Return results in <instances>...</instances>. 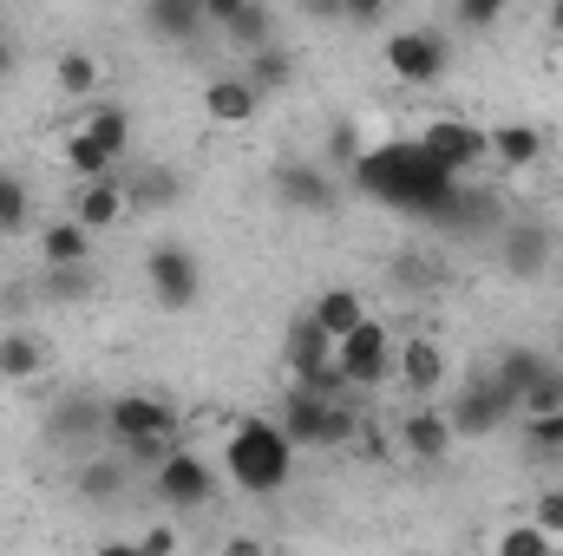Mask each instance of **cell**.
Masks as SVG:
<instances>
[{
	"instance_id": "1",
	"label": "cell",
	"mask_w": 563,
	"mask_h": 556,
	"mask_svg": "<svg viewBox=\"0 0 563 556\" xmlns=\"http://www.w3.org/2000/svg\"><path fill=\"white\" fill-rule=\"evenodd\" d=\"M354 184L374 203H394V210H445L452 203V170H439L413 138L367 144L361 164H354Z\"/></svg>"
},
{
	"instance_id": "2",
	"label": "cell",
	"mask_w": 563,
	"mask_h": 556,
	"mask_svg": "<svg viewBox=\"0 0 563 556\" xmlns=\"http://www.w3.org/2000/svg\"><path fill=\"white\" fill-rule=\"evenodd\" d=\"M223 478L243 498H276L282 485L295 478V445L276 419H236L223 438Z\"/></svg>"
},
{
	"instance_id": "3",
	"label": "cell",
	"mask_w": 563,
	"mask_h": 556,
	"mask_svg": "<svg viewBox=\"0 0 563 556\" xmlns=\"http://www.w3.org/2000/svg\"><path fill=\"white\" fill-rule=\"evenodd\" d=\"M276 425L288 432L295 452H341V445H354L367 432V419L354 413L347 400H321V393H301V387L282 393Z\"/></svg>"
},
{
	"instance_id": "4",
	"label": "cell",
	"mask_w": 563,
	"mask_h": 556,
	"mask_svg": "<svg viewBox=\"0 0 563 556\" xmlns=\"http://www.w3.org/2000/svg\"><path fill=\"white\" fill-rule=\"evenodd\" d=\"M106 432L125 445V458H139V465H164L170 458V432H177V413L157 400V393H119V400H106Z\"/></svg>"
},
{
	"instance_id": "5",
	"label": "cell",
	"mask_w": 563,
	"mask_h": 556,
	"mask_svg": "<svg viewBox=\"0 0 563 556\" xmlns=\"http://www.w3.org/2000/svg\"><path fill=\"white\" fill-rule=\"evenodd\" d=\"M334 374H341L347 393H380V387L400 374V334H394L380 314L361 321L347 341H334Z\"/></svg>"
},
{
	"instance_id": "6",
	"label": "cell",
	"mask_w": 563,
	"mask_h": 556,
	"mask_svg": "<svg viewBox=\"0 0 563 556\" xmlns=\"http://www.w3.org/2000/svg\"><path fill=\"white\" fill-rule=\"evenodd\" d=\"M380 59H387V79H394V86H413V92H420V86H439L445 66H452L445 40H439L432 26H400V33H387Z\"/></svg>"
},
{
	"instance_id": "7",
	"label": "cell",
	"mask_w": 563,
	"mask_h": 556,
	"mask_svg": "<svg viewBox=\"0 0 563 556\" xmlns=\"http://www.w3.org/2000/svg\"><path fill=\"white\" fill-rule=\"evenodd\" d=\"M217 485H223V471L210 465V458H197V452H170L157 471H151V491H157V504L164 511H203V504H217Z\"/></svg>"
},
{
	"instance_id": "8",
	"label": "cell",
	"mask_w": 563,
	"mask_h": 556,
	"mask_svg": "<svg viewBox=\"0 0 563 556\" xmlns=\"http://www.w3.org/2000/svg\"><path fill=\"white\" fill-rule=\"evenodd\" d=\"M144 281H151V294H157L164 314H190L197 294H203V263H197L184 243H157V249L144 256Z\"/></svg>"
},
{
	"instance_id": "9",
	"label": "cell",
	"mask_w": 563,
	"mask_h": 556,
	"mask_svg": "<svg viewBox=\"0 0 563 556\" xmlns=\"http://www.w3.org/2000/svg\"><path fill=\"white\" fill-rule=\"evenodd\" d=\"M413 144H420V151L432 157V164H439V170H452V177L492 157V138H485V125H472V119H432V125H426Z\"/></svg>"
},
{
	"instance_id": "10",
	"label": "cell",
	"mask_w": 563,
	"mask_h": 556,
	"mask_svg": "<svg viewBox=\"0 0 563 556\" xmlns=\"http://www.w3.org/2000/svg\"><path fill=\"white\" fill-rule=\"evenodd\" d=\"M203 20L210 26H223V40L250 59V53H263V46H276V13L269 7H256V0H210L203 7Z\"/></svg>"
},
{
	"instance_id": "11",
	"label": "cell",
	"mask_w": 563,
	"mask_h": 556,
	"mask_svg": "<svg viewBox=\"0 0 563 556\" xmlns=\"http://www.w3.org/2000/svg\"><path fill=\"white\" fill-rule=\"evenodd\" d=\"M518 413V400L498 387V380H472L452 407H445V419H452V432H465V438H478V432H492V425H505V419Z\"/></svg>"
},
{
	"instance_id": "12",
	"label": "cell",
	"mask_w": 563,
	"mask_h": 556,
	"mask_svg": "<svg viewBox=\"0 0 563 556\" xmlns=\"http://www.w3.org/2000/svg\"><path fill=\"white\" fill-rule=\"evenodd\" d=\"M86 236H106V230H119L125 216H132V203H125V177H99V184H79V197H73V210H66Z\"/></svg>"
},
{
	"instance_id": "13",
	"label": "cell",
	"mask_w": 563,
	"mask_h": 556,
	"mask_svg": "<svg viewBox=\"0 0 563 556\" xmlns=\"http://www.w3.org/2000/svg\"><path fill=\"white\" fill-rule=\"evenodd\" d=\"M276 197H282V210L321 216V210L334 203V184H328V170H321V164H301V157H288V164H276Z\"/></svg>"
},
{
	"instance_id": "14",
	"label": "cell",
	"mask_w": 563,
	"mask_h": 556,
	"mask_svg": "<svg viewBox=\"0 0 563 556\" xmlns=\"http://www.w3.org/2000/svg\"><path fill=\"white\" fill-rule=\"evenodd\" d=\"M413 400H432L439 387H445V347L432 341V334H407L400 341V374H394Z\"/></svg>"
},
{
	"instance_id": "15",
	"label": "cell",
	"mask_w": 563,
	"mask_h": 556,
	"mask_svg": "<svg viewBox=\"0 0 563 556\" xmlns=\"http://www.w3.org/2000/svg\"><path fill=\"white\" fill-rule=\"evenodd\" d=\"M177 197H184L177 170H164V164H125V203H132V216H164Z\"/></svg>"
},
{
	"instance_id": "16",
	"label": "cell",
	"mask_w": 563,
	"mask_h": 556,
	"mask_svg": "<svg viewBox=\"0 0 563 556\" xmlns=\"http://www.w3.org/2000/svg\"><path fill=\"white\" fill-rule=\"evenodd\" d=\"M308 321H314L328 341H347L361 321H374V308H367V294H361V288H321V294L308 301Z\"/></svg>"
},
{
	"instance_id": "17",
	"label": "cell",
	"mask_w": 563,
	"mask_h": 556,
	"mask_svg": "<svg viewBox=\"0 0 563 556\" xmlns=\"http://www.w3.org/2000/svg\"><path fill=\"white\" fill-rule=\"evenodd\" d=\"M452 419L439 413V407H413V413L400 419V445H407V458L413 465H439L445 452H452Z\"/></svg>"
},
{
	"instance_id": "18",
	"label": "cell",
	"mask_w": 563,
	"mask_h": 556,
	"mask_svg": "<svg viewBox=\"0 0 563 556\" xmlns=\"http://www.w3.org/2000/svg\"><path fill=\"white\" fill-rule=\"evenodd\" d=\"M203 112H210L217 125H250V119L263 112V92H256L243 73H223V79L203 86Z\"/></svg>"
},
{
	"instance_id": "19",
	"label": "cell",
	"mask_w": 563,
	"mask_h": 556,
	"mask_svg": "<svg viewBox=\"0 0 563 556\" xmlns=\"http://www.w3.org/2000/svg\"><path fill=\"white\" fill-rule=\"evenodd\" d=\"M86 256H92V236H86L73 216H53V223H40V263H46L53 276H73Z\"/></svg>"
},
{
	"instance_id": "20",
	"label": "cell",
	"mask_w": 563,
	"mask_h": 556,
	"mask_svg": "<svg viewBox=\"0 0 563 556\" xmlns=\"http://www.w3.org/2000/svg\"><path fill=\"white\" fill-rule=\"evenodd\" d=\"M79 132L99 144L106 157H125V151H132V112H125L119 99H92L86 119H79Z\"/></svg>"
},
{
	"instance_id": "21",
	"label": "cell",
	"mask_w": 563,
	"mask_h": 556,
	"mask_svg": "<svg viewBox=\"0 0 563 556\" xmlns=\"http://www.w3.org/2000/svg\"><path fill=\"white\" fill-rule=\"evenodd\" d=\"M144 26H151L157 40H197L210 20H203L197 0H151V7H144Z\"/></svg>"
},
{
	"instance_id": "22",
	"label": "cell",
	"mask_w": 563,
	"mask_h": 556,
	"mask_svg": "<svg viewBox=\"0 0 563 556\" xmlns=\"http://www.w3.org/2000/svg\"><path fill=\"white\" fill-rule=\"evenodd\" d=\"M544 374H551V360H544L538 347H505V354H498V367H492V380H498L511 400H525Z\"/></svg>"
},
{
	"instance_id": "23",
	"label": "cell",
	"mask_w": 563,
	"mask_h": 556,
	"mask_svg": "<svg viewBox=\"0 0 563 556\" xmlns=\"http://www.w3.org/2000/svg\"><path fill=\"white\" fill-rule=\"evenodd\" d=\"M485 138H492V157H498L505 170H531V164L544 157V132H538V125H492Z\"/></svg>"
},
{
	"instance_id": "24",
	"label": "cell",
	"mask_w": 563,
	"mask_h": 556,
	"mask_svg": "<svg viewBox=\"0 0 563 556\" xmlns=\"http://www.w3.org/2000/svg\"><path fill=\"white\" fill-rule=\"evenodd\" d=\"M485 551L492 556H558V544H551L531 518H505V524L485 537Z\"/></svg>"
},
{
	"instance_id": "25",
	"label": "cell",
	"mask_w": 563,
	"mask_h": 556,
	"mask_svg": "<svg viewBox=\"0 0 563 556\" xmlns=\"http://www.w3.org/2000/svg\"><path fill=\"white\" fill-rule=\"evenodd\" d=\"M53 79H59V92H66L73 105H92V99H99V59L79 53V46L53 59Z\"/></svg>"
},
{
	"instance_id": "26",
	"label": "cell",
	"mask_w": 563,
	"mask_h": 556,
	"mask_svg": "<svg viewBox=\"0 0 563 556\" xmlns=\"http://www.w3.org/2000/svg\"><path fill=\"white\" fill-rule=\"evenodd\" d=\"M40 367H46V347L26 327H7L0 334V380H33Z\"/></svg>"
},
{
	"instance_id": "27",
	"label": "cell",
	"mask_w": 563,
	"mask_h": 556,
	"mask_svg": "<svg viewBox=\"0 0 563 556\" xmlns=\"http://www.w3.org/2000/svg\"><path fill=\"white\" fill-rule=\"evenodd\" d=\"M33 230V190L20 170H0V236H20Z\"/></svg>"
},
{
	"instance_id": "28",
	"label": "cell",
	"mask_w": 563,
	"mask_h": 556,
	"mask_svg": "<svg viewBox=\"0 0 563 556\" xmlns=\"http://www.w3.org/2000/svg\"><path fill=\"white\" fill-rule=\"evenodd\" d=\"M243 79H250L256 92H282V86L295 79V59H288L282 46H263V53H250V66H243Z\"/></svg>"
},
{
	"instance_id": "29",
	"label": "cell",
	"mask_w": 563,
	"mask_h": 556,
	"mask_svg": "<svg viewBox=\"0 0 563 556\" xmlns=\"http://www.w3.org/2000/svg\"><path fill=\"white\" fill-rule=\"evenodd\" d=\"M79 491H86V498H99V504H106V498H119V491H125V465L92 458V465L79 471Z\"/></svg>"
},
{
	"instance_id": "30",
	"label": "cell",
	"mask_w": 563,
	"mask_h": 556,
	"mask_svg": "<svg viewBox=\"0 0 563 556\" xmlns=\"http://www.w3.org/2000/svg\"><path fill=\"white\" fill-rule=\"evenodd\" d=\"M518 413H525V419L563 413V367H551V374H544V380H538V387H531V393L518 400Z\"/></svg>"
},
{
	"instance_id": "31",
	"label": "cell",
	"mask_w": 563,
	"mask_h": 556,
	"mask_svg": "<svg viewBox=\"0 0 563 556\" xmlns=\"http://www.w3.org/2000/svg\"><path fill=\"white\" fill-rule=\"evenodd\" d=\"M498 20H505V0H452V26H465V33H485Z\"/></svg>"
},
{
	"instance_id": "32",
	"label": "cell",
	"mask_w": 563,
	"mask_h": 556,
	"mask_svg": "<svg viewBox=\"0 0 563 556\" xmlns=\"http://www.w3.org/2000/svg\"><path fill=\"white\" fill-rule=\"evenodd\" d=\"M544 256H551V236H544V230H525V236H511V249H505V263H511L518 276H531Z\"/></svg>"
},
{
	"instance_id": "33",
	"label": "cell",
	"mask_w": 563,
	"mask_h": 556,
	"mask_svg": "<svg viewBox=\"0 0 563 556\" xmlns=\"http://www.w3.org/2000/svg\"><path fill=\"white\" fill-rule=\"evenodd\" d=\"M531 524L551 537V544H563V485H551V491H538V504H531Z\"/></svg>"
},
{
	"instance_id": "34",
	"label": "cell",
	"mask_w": 563,
	"mask_h": 556,
	"mask_svg": "<svg viewBox=\"0 0 563 556\" xmlns=\"http://www.w3.org/2000/svg\"><path fill=\"white\" fill-rule=\"evenodd\" d=\"M59 432H73V438H92V432H106V407H92V400H73V407L59 413Z\"/></svg>"
},
{
	"instance_id": "35",
	"label": "cell",
	"mask_w": 563,
	"mask_h": 556,
	"mask_svg": "<svg viewBox=\"0 0 563 556\" xmlns=\"http://www.w3.org/2000/svg\"><path fill=\"white\" fill-rule=\"evenodd\" d=\"M525 445H531V452H563V413L525 419Z\"/></svg>"
},
{
	"instance_id": "36",
	"label": "cell",
	"mask_w": 563,
	"mask_h": 556,
	"mask_svg": "<svg viewBox=\"0 0 563 556\" xmlns=\"http://www.w3.org/2000/svg\"><path fill=\"white\" fill-rule=\"evenodd\" d=\"M144 556H177V524H151V531H139L132 537Z\"/></svg>"
},
{
	"instance_id": "37",
	"label": "cell",
	"mask_w": 563,
	"mask_h": 556,
	"mask_svg": "<svg viewBox=\"0 0 563 556\" xmlns=\"http://www.w3.org/2000/svg\"><path fill=\"white\" fill-rule=\"evenodd\" d=\"M334 13H341L347 26H380V7H374V0H347V7H334Z\"/></svg>"
},
{
	"instance_id": "38",
	"label": "cell",
	"mask_w": 563,
	"mask_h": 556,
	"mask_svg": "<svg viewBox=\"0 0 563 556\" xmlns=\"http://www.w3.org/2000/svg\"><path fill=\"white\" fill-rule=\"evenodd\" d=\"M217 556H269V544H263V537H230Z\"/></svg>"
},
{
	"instance_id": "39",
	"label": "cell",
	"mask_w": 563,
	"mask_h": 556,
	"mask_svg": "<svg viewBox=\"0 0 563 556\" xmlns=\"http://www.w3.org/2000/svg\"><path fill=\"white\" fill-rule=\"evenodd\" d=\"M544 33H551V40H563V0H551V7H544Z\"/></svg>"
},
{
	"instance_id": "40",
	"label": "cell",
	"mask_w": 563,
	"mask_h": 556,
	"mask_svg": "<svg viewBox=\"0 0 563 556\" xmlns=\"http://www.w3.org/2000/svg\"><path fill=\"white\" fill-rule=\"evenodd\" d=\"M99 556H144V551L132 544V537H125V544H99Z\"/></svg>"
},
{
	"instance_id": "41",
	"label": "cell",
	"mask_w": 563,
	"mask_h": 556,
	"mask_svg": "<svg viewBox=\"0 0 563 556\" xmlns=\"http://www.w3.org/2000/svg\"><path fill=\"white\" fill-rule=\"evenodd\" d=\"M7 79H13V46L0 40V86H7Z\"/></svg>"
},
{
	"instance_id": "42",
	"label": "cell",
	"mask_w": 563,
	"mask_h": 556,
	"mask_svg": "<svg viewBox=\"0 0 563 556\" xmlns=\"http://www.w3.org/2000/svg\"><path fill=\"white\" fill-rule=\"evenodd\" d=\"M0 40H7V20H0Z\"/></svg>"
}]
</instances>
